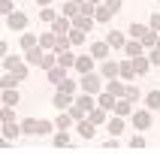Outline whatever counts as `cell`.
<instances>
[{
  "label": "cell",
  "instance_id": "1",
  "mask_svg": "<svg viewBox=\"0 0 160 154\" xmlns=\"http://www.w3.org/2000/svg\"><path fill=\"white\" fill-rule=\"evenodd\" d=\"M82 91H88V94H97L100 91V79L94 72H85V76H82Z\"/></svg>",
  "mask_w": 160,
  "mask_h": 154
},
{
  "label": "cell",
  "instance_id": "2",
  "mask_svg": "<svg viewBox=\"0 0 160 154\" xmlns=\"http://www.w3.org/2000/svg\"><path fill=\"white\" fill-rule=\"evenodd\" d=\"M3 63H6V70H9V72H15V79H24V76H27V70L21 67V61H18V57H6Z\"/></svg>",
  "mask_w": 160,
  "mask_h": 154
},
{
  "label": "cell",
  "instance_id": "3",
  "mask_svg": "<svg viewBox=\"0 0 160 154\" xmlns=\"http://www.w3.org/2000/svg\"><path fill=\"white\" fill-rule=\"evenodd\" d=\"M6 24L12 27V30H24V27H27V18L21 15V12H9V18H6Z\"/></svg>",
  "mask_w": 160,
  "mask_h": 154
},
{
  "label": "cell",
  "instance_id": "4",
  "mask_svg": "<svg viewBox=\"0 0 160 154\" xmlns=\"http://www.w3.org/2000/svg\"><path fill=\"white\" fill-rule=\"evenodd\" d=\"M106 42L112 45V48H124V45H127V39H124V33H118V30H109Z\"/></svg>",
  "mask_w": 160,
  "mask_h": 154
},
{
  "label": "cell",
  "instance_id": "5",
  "mask_svg": "<svg viewBox=\"0 0 160 154\" xmlns=\"http://www.w3.org/2000/svg\"><path fill=\"white\" fill-rule=\"evenodd\" d=\"M133 124L139 127V130H148V127H151V115H148V112H136V115H133Z\"/></svg>",
  "mask_w": 160,
  "mask_h": 154
},
{
  "label": "cell",
  "instance_id": "6",
  "mask_svg": "<svg viewBox=\"0 0 160 154\" xmlns=\"http://www.w3.org/2000/svg\"><path fill=\"white\" fill-rule=\"evenodd\" d=\"M118 72H121V63H115V61H106V63H103V76H106V79H115Z\"/></svg>",
  "mask_w": 160,
  "mask_h": 154
},
{
  "label": "cell",
  "instance_id": "7",
  "mask_svg": "<svg viewBox=\"0 0 160 154\" xmlns=\"http://www.w3.org/2000/svg\"><path fill=\"white\" fill-rule=\"evenodd\" d=\"M54 106H58V109H67V106H70V91H58V94H54Z\"/></svg>",
  "mask_w": 160,
  "mask_h": 154
},
{
  "label": "cell",
  "instance_id": "8",
  "mask_svg": "<svg viewBox=\"0 0 160 154\" xmlns=\"http://www.w3.org/2000/svg\"><path fill=\"white\" fill-rule=\"evenodd\" d=\"M148 67H151V61H148V57H142V54H139V57H133V70L139 72V76H142V72H148Z\"/></svg>",
  "mask_w": 160,
  "mask_h": 154
},
{
  "label": "cell",
  "instance_id": "9",
  "mask_svg": "<svg viewBox=\"0 0 160 154\" xmlns=\"http://www.w3.org/2000/svg\"><path fill=\"white\" fill-rule=\"evenodd\" d=\"M76 67H79V72L85 76V72H91V70H94V61H91L88 54H82L79 61H76Z\"/></svg>",
  "mask_w": 160,
  "mask_h": 154
},
{
  "label": "cell",
  "instance_id": "10",
  "mask_svg": "<svg viewBox=\"0 0 160 154\" xmlns=\"http://www.w3.org/2000/svg\"><path fill=\"white\" fill-rule=\"evenodd\" d=\"M145 103H148V109H160V91H148V97H145Z\"/></svg>",
  "mask_w": 160,
  "mask_h": 154
},
{
  "label": "cell",
  "instance_id": "11",
  "mask_svg": "<svg viewBox=\"0 0 160 154\" xmlns=\"http://www.w3.org/2000/svg\"><path fill=\"white\" fill-rule=\"evenodd\" d=\"M130 33H133V39H139V36L145 39V36L151 33V27H142V24H130Z\"/></svg>",
  "mask_w": 160,
  "mask_h": 154
},
{
  "label": "cell",
  "instance_id": "12",
  "mask_svg": "<svg viewBox=\"0 0 160 154\" xmlns=\"http://www.w3.org/2000/svg\"><path fill=\"white\" fill-rule=\"evenodd\" d=\"M76 27H82V30H91V27H94V18H91V15H85V12H82V15L76 18Z\"/></svg>",
  "mask_w": 160,
  "mask_h": 154
},
{
  "label": "cell",
  "instance_id": "13",
  "mask_svg": "<svg viewBox=\"0 0 160 154\" xmlns=\"http://www.w3.org/2000/svg\"><path fill=\"white\" fill-rule=\"evenodd\" d=\"M76 106H79L82 112H91V109H94V100H91L88 91H85V97H79V103H76Z\"/></svg>",
  "mask_w": 160,
  "mask_h": 154
},
{
  "label": "cell",
  "instance_id": "14",
  "mask_svg": "<svg viewBox=\"0 0 160 154\" xmlns=\"http://www.w3.org/2000/svg\"><path fill=\"white\" fill-rule=\"evenodd\" d=\"M142 45H145V42H127L124 52L130 54V57H139V54H142Z\"/></svg>",
  "mask_w": 160,
  "mask_h": 154
},
{
  "label": "cell",
  "instance_id": "15",
  "mask_svg": "<svg viewBox=\"0 0 160 154\" xmlns=\"http://www.w3.org/2000/svg\"><path fill=\"white\" fill-rule=\"evenodd\" d=\"M121 118H124V115H118V118H112V121H109V133H121V130H124V121H121Z\"/></svg>",
  "mask_w": 160,
  "mask_h": 154
},
{
  "label": "cell",
  "instance_id": "16",
  "mask_svg": "<svg viewBox=\"0 0 160 154\" xmlns=\"http://www.w3.org/2000/svg\"><path fill=\"white\" fill-rule=\"evenodd\" d=\"M42 57H45V54L39 52V48H27V61H30V63H39V67H42Z\"/></svg>",
  "mask_w": 160,
  "mask_h": 154
},
{
  "label": "cell",
  "instance_id": "17",
  "mask_svg": "<svg viewBox=\"0 0 160 154\" xmlns=\"http://www.w3.org/2000/svg\"><path fill=\"white\" fill-rule=\"evenodd\" d=\"M100 106H103V109H115V94H112V91H106V94L100 97Z\"/></svg>",
  "mask_w": 160,
  "mask_h": 154
},
{
  "label": "cell",
  "instance_id": "18",
  "mask_svg": "<svg viewBox=\"0 0 160 154\" xmlns=\"http://www.w3.org/2000/svg\"><path fill=\"white\" fill-rule=\"evenodd\" d=\"M39 42H42V48H58V36L45 33V36H39Z\"/></svg>",
  "mask_w": 160,
  "mask_h": 154
},
{
  "label": "cell",
  "instance_id": "19",
  "mask_svg": "<svg viewBox=\"0 0 160 154\" xmlns=\"http://www.w3.org/2000/svg\"><path fill=\"white\" fill-rule=\"evenodd\" d=\"M106 91H112V94H118V97H121V94L127 97V85H121V82H115V79L109 82V88H106Z\"/></svg>",
  "mask_w": 160,
  "mask_h": 154
},
{
  "label": "cell",
  "instance_id": "20",
  "mask_svg": "<svg viewBox=\"0 0 160 154\" xmlns=\"http://www.w3.org/2000/svg\"><path fill=\"white\" fill-rule=\"evenodd\" d=\"M79 133L85 136V139H91V136H94V121H82V124H79Z\"/></svg>",
  "mask_w": 160,
  "mask_h": 154
},
{
  "label": "cell",
  "instance_id": "21",
  "mask_svg": "<svg viewBox=\"0 0 160 154\" xmlns=\"http://www.w3.org/2000/svg\"><path fill=\"white\" fill-rule=\"evenodd\" d=\"M48 79L52 82H63V67L58 63V67H48Z\"/></svg>",
  "mask_w": 160,
  "mask_h": 154
},
{
  "label": "cell",
  "instance_id": "22",
  "mask_svg": "<svg viewBox=\"0 0 160 154\" xmlns=\"http://www.w3.org/2000/svg\"><path fill=\"white\" fill-rule=\"evenodd\" d=\"M91 121H94V124H103V121H106V109H103V106L91 109Z\"/></svg>",
  "mask_w": 160,
  "mask_h": 154
},
{
  "label": "cell",
  "instance_id": "23",
  "mask_svg": "<svg viewBox=\"0 0 160 154\" xmlns=\"http://www.w3.org/2000/svg\"><path fill=\"white\" fill-rule=\"evenodd\" d=\"M115 112H118V115H130V97H127V100H118V103H115Z\"/></svg>",
  "mask_w": 160,
  "mask_h": 154
},
{
  "label": "cell",
  "instance_id": "24",
  "mask_svg": "<svg viewBox=\"0 0 160 154\" xmlns=\"http://www.w3.org/2000/svg\"><path fill=\"white\" fill-rule=\"evenodd\" d=\"M91 52H94V57H106V52H109V42L103 39V42H97L94 48H91Z\"/></svg>",
  "mask_w": 160,
  "mask_h": 154
},
{
  "label": "cell",
  "instance_id": "25",
  "mask_svg": "<svg viewBox=\"0 0 160 154\" xmlns=\"http://www.w3.org/2000/svg\"><path fill=\"white\" fill-rule=\"evenodd\" d=\"M58 63H61V67H72V54L67 52V48H63V52L58 54Z\"/></svg>",
  "mask_w": 160,
  "mask_h": 154
},
{
  "label": "cell",
  "instance_id": "26",
  "mask_svg": "<svg viewBox=\"0 0 160 154\" xmlns=\"http://www.w3.org/2000/svg\"><path fill=\"white\" fill-rule=\"evenodd\" d=\"M109 18H112V9H109V6H100L97 9V21H109Z\"/></svg>",
  "mask_w": 160,
  "mask_h": 154
},
{
  "label": "cell",
  "instance_id": "27",
  "mask_svg": "<svg viewBox=\"0 0 160 154\" xmlns=\"http://www.w3.org/2000/svg\"><path fill=\"white\" fill-rule=\"evenodd\" d=\"M3 100H6V106H12V103H18V91L6 88V94H3Z\"/></svg>",
  "mask_w": 160,
  "mask_h": 154
},
{
  "label": "cell",
  "instance_id": "28",
  "mask_svg": "<svg viewBox=\"0 0 160 154\" xmlns=\"http://www.w3.org/2000/svg\"><path fill=\"white\" fill-rule=\"evenodd\" d=\"M3 133H6L9 139H12V136H18V133H21V127H18V124L12 127V124H9V121H6V127H3Z\"/></svg>",
  "mask_w": 160,
  "mask_h": 154
},
{
  "label": "cell",
  "instance_id": "29",
  "mask_svg": "<svg viewBox=\"0 0 160 154\" xmlns=\"http://www.w3.org/2000/svg\"><path fill=\"white\" fill-rule=\"evenodd\" d=\"M70 124H72V115H58V127L61 130H67Z\"/></svg>",
  "mask_w": 160,
  "mask_h": 154
},
{
  "label": "cell",
  "instance_id": "30",
  "mask_svg": "<svg viewBox=\"0 0 160 154\" xmlns=\"http://www.w3.org/2000/svg\"><path fill=\"white\" fill-rule=\"evenodd\" d=\"M133 61H130V63H121V76H124V79H130V76H133Z\"/></svg>",
  "mask_w": 160,
  "mask_h": 154
},
{
  "label": "cell",
  "instance_id": "31",
  "mask_svg": "<svg viewBox=\"0 0 160 154\" xmlns=\"http://www.w3.org/2000/svg\"><path fill=\"white\" fill-rule=\"evenodd\" d=\"M85 33H88V30H82V27H79V30L70 36V42H76V45H79V42H85Z\"/></svg>",
  "mask_w": 160,
  "mask_h": 154
},
{
  "label": "cell",
  "instance_id": "32",
  "mask_svg": "<svg viewBox=\"0 0 160 154\" xmlns=\"http://www.w3.org/2000/svg\"><path fill=\"white\" fill-rule=\"evenodd\" d=\"M54 145H58V148L70 145V136H67V133H58V136H54Z\"/></svg>",
  "mask_w": 160,
  "mask_h": 154
},
{
  "label": "cell",
  "instance_id": "33",
  "mask_svg": "<svg viewBox=\"0 0 160 154\" xmlns=\"http://www.w3.org/2000/svg\"><path fill=\"white\" fill-rule=\"evenodd\" d=\"M54 33H67V21L63 18H54Z\"/></svg>",
  "mask_w": 160,
  "mask_h": 154
},
{
  "label": "cell",
  "instance_id": "34",
  "mask_svg": "<svg viewBox=\"0 0 160 154\" xmlns=\"http://www.w3.org/2000/svg\"><path fill=\"white\" fill-rule=\"evenodd\" d=\"M33 42H36V36H30V33L21 36V45H24V48H33Z\"/></svg>",
  "mask_w": 160,
  "mask_h": 154
},
{
  "label": "cell",
  "instance_id": "35",
  "mask_svg": "<svg viewBox=\"0 0 160 154\" xmlns=\"http://www.w3.org/2000/svg\"><path fill=\"white\" fill-rule=\"evenodd\" d=\"M130 148H145V139L142 136H133V139H130Z\"/></svg>",
  "mask_w": 160,
  "mask_h": 154
},
{
  "label": "cell",
  "instance_id": "36",
  "mask_svg": "<svg viewBox=\"0 0 160 154\" xmlns=\"http://www.w3.org/2000/svg\"><path fill=\"white\" fill-rule=\"evenodd\" d=\"M127 97H130V100H139V88H130V85H127Z\"/></svg>",
  "mask_w": 160,
  "mask_h": 154
},
{
  "label": "cell",
  "instance_id": "37",
  "mask_svg": "<svg viewBox=\"0 0 160 154\" xmlns=\"http://www.w3.org/2000/svg\"><path fill=\"white\" fill-rule=\"evenodd\" d=\"M61 88H63V91H70V94H72V91H76V82H67V79H63V82H61Z\"/></svg>",
  "mask_w": 160,
  "mask_h": 154
},
{
  "label": "cell",
  "instance_id": "38",
  "mask_svg": "<svg viewBox=\"0 0 160 154\" xmlns=\"http://www.w3.org/2000/svg\"><path fill=\"white\" fill-rule=\"evenodd\" d=\"M42 21H54V12H52V9H42Z\"/></svg>",
  "mask_w": 160,
  "mask_h": 154
},
{
  "label": "cell",
  "instance_id": "39",
  "mask_svg": "<svg viewBox=\"0 0 160 154\" xmlns=\"http://www.w3.org/2000/svg\"><path fill=\"white\" fill-rule=\"evenodd\" d=\"M148 27H151V30H160V15H154V18H151V24H148Z\"/></svg>",
  "mask_w": 160,
  "mask_h": 154
},
{
  "label": "cell",
  "instance_id": "40",
  "mask_svg": "<svg viewBox=\"0 0 160 154\" xmlns=\"http://www.w3.org/2000/svg\"><path fill=\"white\" fill-rule=\"evenodd\" d=\"M151 63H157V67H160V48H157V52L151 54Z\"/></svg>",
  "mask_w": 160,
  "mask_h": 154
},
{
  "label": "cell",
  "instance_id": "41",
  "mask_svg": "<svg viewBox=\"0 0 160 154\" xmlns=\"http://www.w3.org/2000/svg\"><path fill=\"white\" fill-rule=\"evenodd\" d=\"M36 3H39V6H48V0H36Z\"/></svg>",
  "mask_w": 160,
  "mask_h": 154
},
{
  "label": "cell",
  "instance_id": "42",
  "mask_svg": "<svg viewBox=\"0 0 160 154\" xmlns=\"http://www.w3.org/2000/svg\"><path fill=\"white\" fill-rule=\"evenodd\" d=\"M157 48H160V36H157Z\"/></svg>",
  "mask_w": 160,
  "mask_h": 154
},
{
  "label": "cell",
  "instance_id": "43",
  "mask_svg": "<svg viewBox=\"0 0 160 154\" xmlns=\"http://www.w3.org/2000/svg\"><path fill=\"white\" fill-rule=\"evenodd\" d=\"M157 3H160V0H157Z\"/></svg>",
  "mask_w": 160,
  "mask_h": 154
}]
</instances>
